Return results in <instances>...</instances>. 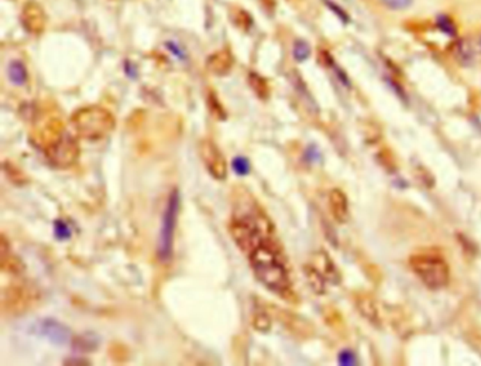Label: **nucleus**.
<instances>
[{"label": "nucleus", "instance_id": "obj_15", "mask_svg": "<svg viewBox=\"0 0 481 366\" xmlns=\"http://www.w3.org/2000/svg\"><path fill=\"white\" fill-rule=\"evenodd\" d=\"M304 273L312 290L318 294H323L326 289V278L323 276V273L315 266H305Z\"/></svg>", "mask_w": 481, "mask_h": 366}, {"label": "nucleus", "instance_id": "obj_26", "mask_svg": "<svg viewBox=\"0 0 481 366\" xmlns=\"http://www.w3.org/2000/svg\"><path fill=\"white\" fill-rule=\"evenodd\" d=\"M437 26L439 27V30L448 35H452V37H456L457 34V27L455 24V22L449 17V16H439L438 20H437Z\"/></svg>", "mask_w": 481, "mask_h": 366}, {"label": "nucleus", "instance_id": "obj_30", "mask_svg": "<svg viewBox=\"0 0 481 366\" xmlns=\"http://www.w3.org/2000/svg\"><path fill=\"white\" fill-rule=\"evenodd\" d=\"M319 152H318V149L316 148H313V146H311L309 149H308V152H307V157L308 159H311L312 161H315V160H318L319 159Z\"/></svg>", "mask_w": 481, "mask_h": 366}, {"label": "nucleus", "instance_id": "obj_12", "mask_svg": "<svg viewBox=\"0 0 481 366\" xmlns=\"http://www.w3.org/2000/svg\"><path fill=\"white\" fill-rule=\"evenodd\" d=\"M0 267L5 273L10 274H20L24 271V263L13 255L6 235H2V239H0Z\"/></svg>", "mask_w": 481, "mask_h": 366}, {"label": "nucleus", "instance_id": "obj_13", "mask_svg": "<svg viewBox=\"0 0 481 366\" xmlns=\"http://www.w3.org/2000/svg\"><path fill=\"white\" fill-rule=\"evenodd\" d=\"M231 65H233V57L227 50H220V51L212 54L206 61L208 70L216 75L227 74L230 71Z\"/></svg>", "mask_w": 481, "mask_h": 366}, {"label": "nucleus", "instance_id": "obj_31", "mask_svg": "<svg viewBox=\"0 0 481 366\" xmlns=\"http://www.w3.org/2000/svg\"><path fill=\"white\" fill-rule=\"evenodd\" d=\"M65 363H68V365H72V363H76V365H78V363H79V365H88L89 362H88V360H75V362L71 360V362H65Z\"/></svg>", "mask_w": 481, "mask_h": 366}, {"label": "nucleus", "instance_id": "obj_4", "mask_svg": "<svg viewBox=\"0 0 481 366\" xmlns=\"http://www.w3.org/2000/svg\"><path fill=\"white\" fill-rule=\"evenodd\" d=\"M179 209H181V196L178 189H174L171 194L168 196V200L163 212V219H161L158 239H157V257L163 263L171 262L174 255V241H175Z\"/></svg>", "mask_w": 481, "mask_h": 366}, {"label": "nucleus", "instance_id": "obj_9", "mask_svg": "<svg viewBox=\"0 0 481 366\" xmlns=\"http://www.w3.org/2000/svg\"><path fill=\"white\" fill-rule=\"evenodd\" d=\"M64 133V123L60 119H50L33 133L34 143L44 150L45 148L58 141Z\"/></svg>", "mask_w": 481, "mask_h": 366}, {"label": "nucleus", "instance_id": "obj_10", "mask_svg": "<svg viewBox=\"0 0 481 366\" xmlns=\"http://www.w3.org/2000/svg\"><path fill=\"white\" fill-rule=\"evenodd\" d=\"M22 22L27 31L40 34L45 27V15L42 8L35 2H27L23 8Z\"/></svg>", "mask_w": 481, "mask_h": 366}, {"label": "nucleus", "instance_id": "obj_32", "mask_svg": "<svg viewBox=\"0 0 481 366\" xmlns=\"http://www.w3.org/2000/svg\"><path fill=\"white\" fill-rule=\"evenodd\" d=\"M477 44H478V49L481 50V35L478 37V41H477Z\"/></svg>", "mask_w": 481, "mask_h": 366}, {"label": "nucleus", "instance_id": "obj_24", "mask_svg": "<svg viewBox=\"0 0 481 366\" xmlns=\"http://www.w3.org/2000/svg\"><path fill=\"white\" fill-rule=\"evenodd\" d=\"M380 3L387 10L404 12L414 5V0H380Z\"/></svg>", "mask_w": 481, "mask_h": 366}, {"label": "nucleus", "instance_id": "obj_22", "mask_svg": "<svg viewBox=\"0 0 481 366\" xmlns=\"http://www.w3.org/2000/svg\"><path fill=\"white\" fill-rule=\"evenodd\" d=\"M208 106H209V111L213 115V118H216L218 120H225L227 118V113H226L223 105L220 104V101L218 100L215 93L209 94V97H208Z\"/></svg>", "mask_w": 481, "mask_h": 366}, {"label": "nucleus", "instance_id": "obj_20", "mask_svg": "<svg viewBox=\"0 0 481 366\" xmlns=\"http://www.w3.org/2000/svg\"><path fill=\"white\" fill-rule=\"evenodd\" d=\"M311 45L305 41V40H297L294 42V50H293V54H294V58L298 61V63H304L307 61L309 57H311Z\"/></svg>", "mask_w": 481, "mask_h": 366}, {"label": "nucleus", "instance_id": "obj_3", "mask_svg": "<svg viewBox=\"0 0 481 366\" xmlns=\"http://www.w3.org/2000/svg\"><path fill=\"white\" fill-rule=\"evenodd\" d=\"M412 271L419 280L430 290L443 289L450 279V270L446 260L438 255L421 253L409 259Z\"/></svg>", "mask_w": 481, "mask_h": 366}, {"label": "nucleus", "instance_id": "obj_19", "mask_svg": "<svg viewBox=\"0 0 481 366\" xmlns=\"http://www.w3.org/2000/svg\"><path fill=\"white\" fill-rule=\"evenodd\" d=\"M249 83L252 86V89L256 93V95L260 98V100H267L270 97V86H268V82L259 74L256 72H250L249 75Z\"/></svg>", "mask_w": 481, "mask_h": 366}, {"label": "nucleus", "instance_id": "obj_6", "mask_svg": "<svg viewBox=\"0 0 481 366\" xmlns=\"http://www.w3.org/2000/svg\"><path fill=\"white\" fill-rule=\"evenodd\" d=\"M198 150L209 174L213 178L223 181L227 177V161L218 145L212 139H202Z\"/></svg>", "mask_w": 481, "mask_h": 366}, {"label": "nucleus", "instance_id": "obj_29", "mask_svg": "<svg viewBox=\"0 0 481 366\" xmlns=\"http://www.w3.org/2000/svg\"><path fill=\"white\" fill-rule=\"evenodd\" d=\"M165 47L178 58V60H186V53L182 50V47H181V45H178L177 42H174V41H168L167 44H165Z\"/></svg>", "mask_w": 481, "mask_h": 366}, {"label": "nucleus", "instance_id": "obj_1", "mask_svg": "<svg viewBox=\"0 0 481 366\" xmlns=\"http://www.w3.org/2000/svg\"><path fill=\"white\" fill-rule=\"evenodd\" d=\"M247 257L256 279L266 289L286 300L293 296L290 273L282 257V249L275 238L261 242Z\"/></svg>", "mask_w": 481, "mask_h": 366}, {"label": "nucleus", "instance_id": "obj_7", "mask_svg": "<svg viewBox=\"0 0 481 366\" xmlns=\"http://www.w3.org/2000/svg\"><path fill=\"white\" fill-rule=\"evenodd\" d=\"M35 296L37 293L28 286H24V285L10 286L5 292V297H3L5 310L13 315H17L33 305V303L35 301Z\"/></svg>", "mask_w": 481, "mask_h": 366}, {"label": "nucleus", "instance_id": "obj_21", "mask_svg": "<svg viewBox=\"0 0 481 366\" xmlns=\"http://www.w3.org/2000/svg\"><path fill=\"white\" fill-rule=\"evenodd\" d=\"M3 166H5V173H6V175L9 177V180H10L12 182H15V184H19V186L26 184V182H27V177H26L13 163L5 161Z\"/></svg>", "mask_w": 481, "mask_h": 366}, {"label": "nucleus", "instance_id": "obj_5", "mask_svg": "<svg viewBox=\"0 0 481 366\" xmlns=\"http://www.w3.org/2000/svg\"><path fill=\"white\" fill-rule=\"evenodd\" d=\"M44 154L51 166L57 168H68L79 159L81 148L76 137L65 132L58 141L44 149Z\"/></svg>", "mask_w": 481, "mask_h": 366}, {"label": "nucleus", "instance_id": "obj_25", "mask_svg": "<svg viewBox=\"0 0 481 366\" xmlns=\"http://www.w3.org/2000/svg\"><path fill=\"white\" fill-rule=\"evenodd\" d=\"M54 235L58 241H68L72 235L71 226L64 219L54 221Z\"/></svg>", "mask_w": 481, "mask_h": 366}, {"label": "nucleus", "instance_id": "obj_18", "mask_svg": "<svg viewBox=\"0 0 481 366\" xmlns=\"http://www.w3.org/2000/svg\"><path fill=\"white\" fill-rule=\"evenodd\" d=\"M357 307L359 311L366 317L370 323H377L378 321V310L375 303L368 297V296H361L357 299Z\"/></svg>", "mask_w": 481, "mask_h": 366}, {"label": "nucleus", "instance_id": "obj_27", "mask_svg": "<svg viewBox=\"0 0 481 366\" xmlns=\"http://www.w3.org/2000/svg\"><path fill=\"white\" fill-rule=\"evenodd\" d=\"M253 326L260 333H267L271 328V319L267 312H256L253 317Z\"/></svg>", "mask_w": 481, "mask_h": 366}, {"label": "nucleus", "instance_id": "obj_14", "mask_svg": "<svg viewBox=\"0 0 481 366\" xmlns=\"http://www.w3.org/2000/svg\"><path fill=\"white\" fill-rule=\"evenodd\" d=\"M453 57L463 67L471 65L473 61H474V57H475V53H474V49H473L471 42L464 40V38L456 41V44L453 45Z\"/></svg>", "mask_w": 481, "mask_h": 366}, {"label": "nucleus", "instance_id": "obj_17", "mask_svg": "<svg viewBox=\"0 0 481 366\" xmlns=\"http://www.w3.org/2000/svg\"><path fill=\"white\" fill-rule=\"evenodd\" d=\"M316 260L320 263V264H316L315 267H318L322 273H323V276L327 279V280H332V282H336L338 283L341 276H339V273L338 270H336V266L333 264V262L329 259V256L325 253V252H319L316 255Z\"/></svg>", "mask_w": 481, "mask_h": 366}, {"label": "nucleus", "instance_id": "obj_28", "mask_svg": "<svg viewBox=\"0 0 481 366\" xmlns=\"http://www.w3.org/2000/svg\"><path fill=\"white\" fill-rule=\"evenodd\" d=\"M339 363L345 365V366H353L357 363V356L353 351L345 349L339 353Z\"/></svg>", "mask_w": 481, "mask_h": 366}, {"label": "nucleus", "instance_id": "obj_16", "mask_svg": "<svg viewBox=\"0 0 481 366\" xmlns=\"http://www.w3.org/2000/svg\"><path fill=\"white\" fill-rule=\"evenodd\" d=\"M8 75H9V79L13 85L16 86H23L27 83V79H28V72H27V68L24 65L23 61L20 60H13L10 61L9 67H8Z\"/></svg>", "mask_w": 481, "mask_h": 366}, {"label": "nucleus", "instance_id": "obj_2", "mask_svg": "<svg viewBox=\"0 0 481 366\" xmlns=\"http://www.w3.org/2000/svg\"><path fill=\"white\" fill-rule=\"evenodd\" d=\"M74 132L85 141L105 139L116 127L115 116L105 108L92 105L75 111L70 119Z\"/></svg>", "mask_w": 481, "mask_h": 366}, {"label": "nucleus", "instance_id": "obj_23", "mask_svg": "<svg viewBox=\"0 0 481 366\" xmlns=\"http://www.w3.org/2000/svg\"><path fill=\"white\" fill-rule=\"evenodd\" d=\"M231 168L233 171L240 175V177H245V175H249L250 171H252V164L249 161L247 157L245 156H237L231 160Z\"/></svg>", "mask_w": 481, "mask_h": 366}, {"label": "nucleus", "instance_id": "obj_8", "mask_svg": "<svg viewBox=\"0 0 481 366\" xmlns=\"http://www.w3.org/2000/svg\"><path fill=\"white\" fill-rule=\"evenodd\" d=\"M38 334L45 337L48 341L54 345L64 347L71 341V331L57 319L47 318L38 324Z\"/></svg>", "mask_w": 481, "mask_h": 366}, {"label": "nucleus", "instance_id": "obj_11", "mask_svg": "<svg viewBox=\"0 0 481 366\" xmlns=\"http://www.w3.org/2000/svg\"><path fill=\"white\" fill-rule=\"evenodd\" d=\"M329 208H330V212H332L336 222L346 223L349 221V218H350L349 201H348L346 194L342 190L333 189L329 193Z\"/></svg>", "mask_w": 481, "mask_h": 366}]
</instances>
